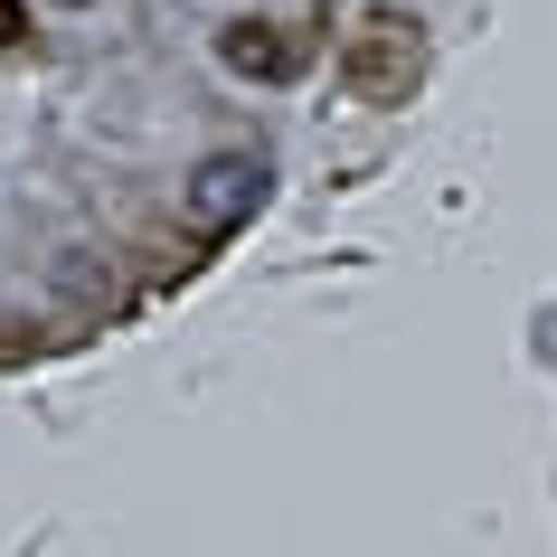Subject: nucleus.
I'll list each match as a JSON object with an SVG mask.
<instances>
[{
    "label": "nucleus",
    "instance_id": "f257e3e1",
    "mask_svg": "<svg viewBox=\"0 0 557 557\" xmlns=\"http://www.w3.org/2000/svg\"><path fill=\"white\" fill-rule=\"evenodd\" d=\"M416 76H425V29H416L407 10H369L350 29V48H341V86L359 104H407Z\"/></svg>",
    "mask_w": 557,
    "mask_h": 557
},
{
    "label": "nucleus",
    "instance_id": "f03ea898",
    "mask_svg": "<svg viewBox=\"0 0 557 557\" xmlns=\"http://www.w3.org/2000/svg\"><path fill=\"white\" fill-rule=\"evenodd\" d=\"M264 189H274V171L256 151H208L199 171L180 180V218H189V236H236L264 208Z\"/></svg>",
    "mask_w": 557,
    "mask_h": 557
},
{
    "label": "nucleus",
    "instance_id": "7ed1b4c3",
    "mask_svg": "<svg viewBox=\"0 0 557 557\" xmlns=\"http://www.w3.org/2000/svg\"><path fill=\"white\" fill-rule=\"evenodd\" d=\"M218 58H227V76H256V86H294L302 66H312V38L274 29V20H227V29H218Z\"/></svg>",
    "mask_w": 557,
    "mask_h": 557
},
{
    "label": "nucleus",
    "instance_id": "20e7f679",
    "mask_svg": "<svg viewBox=\"0 0 557 557\" xmlns=\"http://www.w3.org/2000/svg\"><path fill=\"white\" fill-rule=\"evenodd\" d=\"M20 29H29V10H20V0H0V48H10Z\"/></svg>",
    "mask_w": 557,
    "mask_h": 557
},
{
    "label": "nucleus",
    "instance_id": "39448f33",
    "mask_svg": "<svg viewBox=\"0 0 557 557\" xmlns=\"http://www.w3.org/2000/svg\"><path fill=\"white\" fill-rule=\"evenodd\" d=\"M66 10H86V0H66Z\"/></svg>",
    "mask_w": 557,
    "mask_h": 557
}]
</instances>
